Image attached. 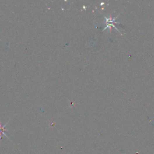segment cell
Here are the masks:
<instances>
[{
  "label": "cell",
  "instance_id": "obj_1",
  "mask_svg": "<svg viewBox=\"0 0 154 154\" xmlns=\"http://www.w3.org/2000/svg\"><path fill=\"white\" fill-rule=\"evenodd\" d=\"M8 122H7V123H6L5 125H3L1 124V123L0 122V139H2L3 136H4L6 138H7L8 139H9V138L7 137V135H6V134H5V132H4L5 131H7V130H6V129H5V127H6V125L8 124ZM9 140H10V139H9Z\"/></svg>",
  "mask_w": 154,
  "mask_h": 154
}]
</instances>
